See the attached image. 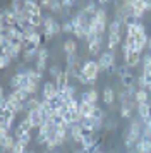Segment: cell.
<instances>
[{"label": "cell", "instance_id": "6da1fadb", "mask_svg": "<svg viewBox=\"0 0 151 153\" xmlns=\"http://www.w3.org/2000/svg\"><path fill=\"white\" fill-rule=\"evenodd\" d=\"M143 122L141 119H132L130 120V126H129V131L125 134V139H124V145L127 150H134V146L139 139L143 138Z\"/></svg>", "mask_w": 151, "mask_h": 153}, {"label": "cell", "instance_id": "7a4b0ae2", "mask_svg": "<svg viewBox=\"0 0 151 153\" xmlns=\"http://www.w3.org/2000/svg\"><path fill=\"white\" fill-rule=\"evenodd\" d=\"M100 64L96 62V60H86L84 65H82V76L86 77L89 81V86H93L96 84L98 81V72H100Z\"/></svg>", "mask_w": 151, "mask_h": 153}, {"label": "cell", "instance_id": "3957f363", "mask_svg": "<svg viewBox=\"0 0 151 153\" xmlns=\"http://www.w3.org/2000/svg\"><path fill=\"white\" fill-rule=\"evenodd\" d=\"M98 64H100V69L101 71H107L108 74H113V71H117L115 67V53L113 52H105L100 55L98 59Z\"/></svg>", "mask_w": 151, "mask_h": 153}, {"label": "cell", "instance_id": "277c9868", "mask_svg": "<svg viewBox=\"0 0 151 153\" xmlns=\"http://www.w3.org/2000/svg\"><path fill=\"white\" fill-rule=\"evenodd\" d=\"M58 97V88H57V84L53 81H47V83L43 84V91H41V98L43 100H48V102H52L55 98Z\"/></svg>", "mask_w": 151, "mask_h": 153}, {"label": "cell", "instance_id": "5b68a950", "mask_svg": "<svg viewBox=\"0 0 151 153\" xmlns=\"http://www.w3.org/2000/svg\"><path fill=\"white\" fill-rule=\"evenodd\" d=\"M16 115L17 114H14L12 110H0V127L2 129H7V131H10V127L14 126V120H16Z\"/></svg>", "mask_w": 151, "mask_h": 153}, {"label": "cell", "instance_id": "8992f818", "mask_svg": "<svg viewBox=\"0 0 151 153\" xmlns=\"http://www.w3.org/2000/svg\"><path fill=\"white\" fill-rule=\"evenodd\" d=\"M26 117H27V120L33 124V127H38V129L47 122V117H45V114H43L40 108H38V110H29Z\"/></svg>", "mask_w": 151, "mask_h": 153}, {"label": "cell", "instance_id": "52a82bcc", "mask_svg": "<svg viewBox=\"0 0 151 153\" xmlns=\"http://www.w3.org/2000/svg\"><path fill=\"white\" fill-rule=\"evenodd\" d=\"M141 60H143V57H141V53H139V52L129 50L127 53H124V62H125V65H127L129 69L137 67V65L141 64Z\"/></svg>", "mask_w": 151, "mask_h": 153}, {"label": "cell", "instance_id": "ba28073f", "mask_svg": "<svg viewBox=\"0 0 151 153\" xmlns=\"http://www.w3.org/2000/svg\"><path fill=\"white\" fill-rule=\"evenodd\" d=\"M129 5L132 7V17L139 21L141 17L144 16V0H129Z\"/></svg>", "mask_w": 151, "mask_h": 153}, {"label": "cell", "instance_id": "9c48e42d", "mask_svg": "<svg viewBox=\"0 0 151 153\" xmlns=\"http://www.w3.org/2000/svg\"><path fill=\"white\" fill-rule=\"evenodd\" d=\"M101 42H103V36H96L93 42H89L88 43V52H89V55H101L100 52H101Z\"/></svg>", "mask_w": 151, "mask_h": 153}, {"label": "cell", "instance_id": "30bf717a", "mask_svg": "<svg viewBox=\"0 0 151 153\" xmlns=\"http://www.w3.org/2000/svg\"><path fill=\"white\" fill-rule=\"evenodd\" d=\"M14 136H16V139L19 141V143H22V145H29L31 141H33V136H31V131H22V129H19V127H16V131H14Z\"/></svg>", "mask_w": 151, "mask_h": 153}, {"label": "cell", "instance_id": "8fae6325", "mask_svg": "<svg viewBox=\"0 0 151 153\" xmlns=\"http://www.w3.org/2000/svg\"><path fill=\"white\" fill-rule=\"evenodd\" d=\"M96 110V105L91 102H79V114L82 117H93Z\"/></svg>", "mask_w": 151, "mask_h": 153}, {"label": "cell", "instance_id": "7c38bea8", "mask_svg": "<svg viewBox=\"0 0 151 153\" xmlns=\"http://www.w3.org/2000/svg\"><path fill=\"white\" fill-rule=\"evenodd\" d=\"M29 93H26L24 90H21V88H17V90H12L10 93H9V98H12V100H16V102H21V103H26L27 100H29Z\"/></svg>", "mask_w": 151, "mask_h": 153}, {"label": "cell", "instance_id": "4fadbf2b", "mask_svg": "<svg viewBox=\"0 0 151 153\" xmlns=\"http://www.w3.org/2000/svg\"><path fill=\"white\" fill-rule=\"evenodd\" d=\"M134 152L136 153H151V139L141 138L134 146Z\"/></svg>", "mask_w": 151, "mask_h": 153}, {"label": "cell", "instance_id": "5bb4252c", "mask_svg": "<svg viewBox=\"0 0 151 153\" xmlns=\"http://www.w3.org/2000/svg\"><path fill=\"white\" fill-rule=\"evenodd\" d=\"M24 9L29 12V16L41 14V10H43L41 5H40V2H34V0H26V2H24Z\"/></svg>", "mask_w": 151, "mask_h": 153}, {"label": "cell", "instance_id": "9a60e30c", "mask_svg": "<svg viewBox=\"0 0 151 153\" xmlns=\"http://www.w3.org/2000/svg\"><path fill=\"white\" fill-rule=\"evenodd\" d=\"M82 65H84V62H81V59L77 60L76 64H72L70 67H67L69 72H70V77H74V79H79V76L82 74Z\"/></svg>", "mask_w": 151, "mask_h": 153}, {"label": "cell", "instance_id": "2e32d148", "mask_svg": "<svg viewBox=\"0 0 151 153\" xmlns=\"http://www.w3.org/2000/svg\"><path fill=\"white\" fill-rule=\"evenodd\" d=\"M62 48L65 52V55H77V43L74 40H65Z\"/></svg>", "mask_w": 151, "mask_h": 153}, {"label": "cell", "instance_id": "e0dca14e", "mask_svg": "<svg viewBox=\"0 0 151 153\" xmlns=\"http://www.w3.org/2000/svg\"><path fill=\"white\" fill-rule=\"evenodd\" d=\"M21 90H24L26 93H29V95H34V93L38 91V84L33 83L26 74V79H24V83H22V86H21Z\"/></svg>", "mask_w": 151, "mask_h": 153}, {"label": "cell", "instance_id": "ac0fdd59", "mask_svg": "<svg viewBox=\"0 0 151 153\" xmlns=\"http://www.w3.org/2000/svg\"><path fill=\"white\" fill-rule=\"evenodd\" d=\"M151 115V105L150 103H143V105H137V117L144 120Z\"/></svg>", "mask_w": 151, "mask_h": 153}, {"label": "cell", "instance_id": "d6986e66", "mask_svg": "<svg viewBox=\"0 0 151 153\" xmlns=\"http://www.w3.org/2000/svg\"><path fill=\"white\" fill-rule=\"evenodd\" d=\"M120 42H122V36L120 35H108V38H107V47H108L110 52H113V48H115L117 45H120Z\"/></svg>", "mask_w": 151, "mask_h": 153}, {"label": "cell", "instance_id": "ffe728a7", "mask_svg": "<svg viewBox=\"0 0 151 153\" xmlns=\"http://www.w3.org/2000/svg\"><path fill=\"white\" fill-rule=\"evenodd\" d=\"M40 105H41V98L29 97V100L24 103V107H26V112H29V110H38V108H40Z\"/></svg>", "mask_w": 151, "mask_h": 153}, {"label": "cell", "instance_id": "44dd1931", "mask_svg": "<svg viewBox=\"0 0 151 153\" xmlns=\"http://www.w3.org/2000/svg\"><path fill=\"white\" fill-rule=\"evenodd\" d=\"M136 103H137V105L150 103V91H146V90H137V93H136Z\"/></svg>", "mask_w": 151, "mask_h": 153}, {"label": "cell", "instance_id": "7402d4cb", "mask_svg": "<svg viewBox=\"0 0 151 153\" xmlns=\"http://www.w3.org/2000/svg\"><path fill=\"white\" fill-rule=\"evenodd\" d=\"M103 102L107 105H112L115 102V91L112 90V88H108V86L103 90Z\"/></svg>", "mask_w": 151, "mask_h": 153}, {"label": "cell", "instance_id": "603a6c76", "mask_svg": "<svg viewBox=\"0 0 151 153\" xmlns=\"http://www.w3.org/2000/svg\"><path fill=\"white\" fill-rule=\"evenodd\" d=\"M120 29H122V22L113 19L108 22V35H120Z\"/></svg>", "mask_w": 151, "mask_h": 153}, {"label": "cell", "instance_id": "cb8c5ba5", "mask_svg": "<svg viewBox=\"0 0 151 153\" xmlns=\"http://www.w3.org/2000/svg\"><path fill=\"white\" fill-rule=\"evenodd\" d=\"M62 71H64V69H60V65H57V64L48 67V72H50V77L53 79V83H57V81H58V77L62 76Z\"/></svg>", "mask_w": 151, "mask_h": 153}, {"label": "cell", "instance_id": "d4e9b609", "mask_svg": "<svg viewBox=\"0 0 151 153\" xmlns=\"http://www.w3.org/2000/svg\"><path fill=\"white\" fill-rule=\"evenodd\" d=\"M26 74H27V77H29L33 83H36V84H40L41 79H43V74H41V72H38L36 69H27Z\"/></svg>", "mask_w": 151, "mask_h": 153}, {"label": "cell", "instance_id": "484cf974", "mask_svg": "<svg viewBox=\"0 0 151 153\" xmlns=\"http://www.w3.org/2000/svg\"><path fill=\"white\" fill-rule=\"evenodd\" d=\"M120 81H122V86L125 88V90H127V88H134V83H136V76L130 72V74H127V76H124Z\"/></svg>", "mask_w": 151, "mask_h": 153}, {"label": "cell", "instance_id": "4316f807", "mask_svg": "<svg viewBox=\"0 0 151 153\" xmlns=\"http://www.w3.org/2000/svg\"><path fill=\"white\" fill-rule=\"evenodd\" d=\"M69 112H79V100L77 98H70L67 103H65Z\"/></svg>", "mask_w": 151, "mask_h": 153}, {"label": "cell", "instance_id": "83f0119b", "mask_svg": "<svg viewBox=\"0 0 151 153\" xmlns=\"http://www.w3.org/2000/svg\"><path fill=\"white\" fill-rule=\"evenodd\" d=\"M95 19H96V21H100V22L108 24V19H107V10H105L103 7H98V12H96Z\"/></svg>", "mask_w": 151, "mask_h": 153}, {"label": "cell", "instance_id": "f1b7e54d", "mask_svg": "<svg viewBox=\"0 0 151 153\" xmlns=\"http://www.w3.org/2000/svg\"><path fill=\"white\" fill-rule=\"evenodd\" d=\"M62 33H72L74 35V22H72V19H67V21L62 22Z\"/></svg>", "mask_w": 151, "mask_h": 153}, {"label": "cell", "instance_id": "f546056e", "mask_svg": "<svg viewBox=\"0 0 151 153\" xmlns=\"http://www.w3.org/2000/svg\"><path fill=\"white\" fill-rule=\"evenodd\" d=\"M98 98H100V93H98V90H96V88H91V90H88V102H91V103L96 105Z\"/></svg>", "mask_w": 151, "mask_h": 153}, {"label": "cell", "instance_id": "4dcf8cb0", "mask_svg": "<svg viewBox=\"0 0 151 153\" xmlns=\"http://www.w3.org/2000/svg\"><path fill=\"white\" fill-rule=\"evenodd\" d=\"M141 62H143V72H150L151 71V55L150 53H146Z\"/></svg>", "mask_w": 151, "mask_h": 153}, {"label": "cell", "instance_id": "1f68e13d", "mask_svg": "<svg viewBox=\"0 0 151 153\" xmlns=\"http://www.w3.org/2000/svg\"><path fill=\"white\" fill-rule=\"evenodd\" d=\"M93 117L98 119L100 122H105V120H107V112L103 110V108H100V107H96V110H95V114H93Z\"/></svg>", "mask_w": 151, "mask_h": 153}, {"label": "cell", "instance_id": "d6a6232c", "mask_svg": "<svg viewBox=\"0 0 151 153\" xmlns=\"http://www.w3.org/2000/svg\"><path fill=\"white\" fill-rule=\"evenodd\" d=\"M62 10H64V7H62V2H58V0H52V4H50V12L58 14V12H62Z\"/></svg>", "mask_w": 151, "mask_h": 153}, {"label": "cell", "instance_id": "836d02e7", "mask_svg": "<svg viewBox=\"0 0 151 153\" xmlns=\"http://www.w3.org/2000/svg\"><path fill=\"white\" fill-rule=\"evenodd\" d=\"M132 110H134V108H130V107H120V117L122 119H130L132 117Z\"/></svg>", "mask_w": 151, "mask_h": 153}, {"label": "cell", "instance_id": "e575fe53", "mask_svg": "<svg viewBox=\"0 0 151 153\" xmlns=\"http://www.w3.org/2000/svg\"><path fill=\"white\" fill-rule=\"evenodd\" d=\"M17 127H19V129H22V131H31V129H34L33 124H31V122L27 120V117L22 119V120H21V124L17 126Z\"/></svg>", "mask_w": 151, "mask_h": 153}, {"label": "cell", "instance_id": "d590c367", "mask_svg": "<svg viewBox=\"0 0 151 153\" xmlns=\"http://www.w3.org/2000/svg\"><path fill=\"white\" fill-rule=\"evenodd\" d=\"M141 77L144 79V86H146V91H151V72H143Z\"/></svg>", "mask_w": 151, "mask_h": 153}, {"label": "cell", "instance_id": "8d00e7d4", "mask_svg": "<svg viewBox=\"0 0 151 153\" xmlns=\"http://www.w3.org/2000/svg\"><path fill=\"white\" fill-rule=\"evenodd\" d=\"M10 153H27V150H26V145H22V143H16V146L12 148V152Z\"/></svg>", "mask_w": 151, "mask_h": 153}, {"label": "cell", "instance_id": "74e56055", "mask_svg": "<svg viewBox=\"0 0 151 153\" xmlns=\"http://www.w3.org/2000/svg\"><path fill=\"white\" fill-rule=\"evenodd\" d=\"M36 143H38V145H47L48 143V134H43V132H38V134H36Z\"/></svg>", "mask_w": 151, "mask_h": 153}, {"label": "cell", "instance_id": "f35d334b", "mask_svg": "<svg viewBox=\"0 0 151 153\" xmlns=\"http://www.w3.org/2000/svg\"><path fill=\"white\" fill-rule=\"evenodd\" d=\"M10 62H12V59H10L9 55H4V53H2V57H0V67H2V69H5Z\"/></svg>", "mask_w": 151, "mask_h": 153}, {"label": "cell", "instance_id": "ab89813d", "mask_svg": "<svg viewBox=\"0 0 151 153\" xmlns=\"http://www.w3.org/2000/svg\"><path fill=\"white\" fill-rule=\"evenodd\" d=\"M74 5H76L74 0H62V7H64V10H67V12L74 7Z\"/></svg>", "mask_w": 151, "mask_h": 153}, {"label": "cell", "instance_id": "60d3db41", "mask_svg": "<svg viewBox=\"0 0 151 153\" xmlns=\"http://www.w3.org/2000/svg\"><path fill=\"white\" fill-rule=\"evenodd\" d=\"M117 72H118V76H120V79H122L124 76L130 74V69L127 67V65H122V67H118V69H117Z\"/></svg>", "mask_w": 151, "mask_h": 153}, {"label": "cell", "instance_id": "b9f144b4", "mask_svg": "<svg viewBox=\"0 0 151 153\" xmlns=\"http://www.w3.org/2000/svg\"><path fill=\"white\" fill-rule=\"evenodd\" d=\"M77 60H79V57H77V55H67V57H65V64H67V67H70V65L76 64Z\"/></svg>", "mask_w": 151, "mask_h": 153}, {"label": "cell", "instance_id": "7bdbcfd3", "mask_svg": "<svg viewBox=\"0 0 151 153\" xmlns=\"http://www.w3.org/2000/svg\"><path fill=\"white\" fill-rule=\"evenodd\" d=\"M50 4H52V0H41L40 2L41 9H50Z\"/></svg>", "mask_w": 151, "mask_h": 153}, {"label": "cell", "instance_id": "ee69618b", "mask_svg": "<svg viewBox=\"0 0 151 153\" xmlns=\"http://www.w3.org/2000/svg\"><path fill=\"white\" fill-rule=\"evenodd\" d=\"M144 10H146V12L151 10V2H150V0H144Z\"/></svg>", "mask_w": 151, "mask_h": 153}, {"label": "cell", "instance_id": "f6af8a7d", "mask_svg": "<svg viewBox=\"0 0 151 153\" xmlns=\"http://www.w3.org/2000/svg\"><path fill=\"white\" fill-rule=\"evenodd\" d=\"M74 153H88V152H84V150H77V152H74Z\"/></svg>", "mask_w": 151, "mask_h": 153}, {"label": "cell", "instance_id": "bcb514c9", "mask_svg": "<svg viewBox=\"0 0 151 153\" xmlns=\"http://www.w3.org/2000/svg\"><path fill=\"white\" fill-rule=\"evenodd\" d=\"M127 153H136V152H134V150H129V152H127Z\"/></svg>", "mask_w": 151, "mask_h": 153}, {"label": "cell", "instance_id": "7dc6e473", "mask_svg": "<svg viewBox=\"0 0 151 153\" xmlns=\"http://www.w3.org/2000/svg\"><path fill=\"white\" fill-rule=\"evenodd\" d=\"M47 153H58V152H47Z\"/></svg>", "mask_w": 151, "mask_h": 153}, {"label": "cell", "instance_id": "c3c4849f", "mask_svg": "<svg viewBox=\"0 0 151 153\" xmlns=\"http://www.w3.org/2000/svg\"><path fill=\"white\" fill-rule=\"evenodd\" d=\"M27 153H34V152H27Z\"/></svg>", "mask_w": 151, "mask_h": 153}, {"label": "cell", "instance_id": "681fc988", "mask_svg": "<svg viewBox=\"0 0 151 153\" xmlns=\"http://www.w3.org/2000/svg\"><path fill=\"white\" fill-rule=\"evenodd\" d=\"M98 153H105V152H98Z\"/></svg>", "mask_w": 151, "mask_h": 153}, {"label": "cell", "instance_id": "f907efd6", "mask_svg": "<svg viewBox=\"0 0 151 153\" xmlns=\"http://www.w3.org/2000/svg\"><path fill=\"white\" fill-rule=\"evenodd\" d=\"M150 105H151V102H150Z\"/></svg>", "mask_w": 151, "mask_h": 153}]
</instances>
